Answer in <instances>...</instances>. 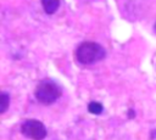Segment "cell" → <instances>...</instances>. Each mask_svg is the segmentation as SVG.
<instances>
[{"mask_svg":"<svg viewBox=\"0 0 156 140\" xmlns=\"http://www.w3.org/2000/svg\"><path fill=\"white\" fill-rule=\"evenodd\" d=\"M106 56L105 49L95 41H83L76 49V60L82 65H91Z\"/></svg>","mask_w":156,"mask_h":140,"instance_id":"1","label":"cell"},{"mask_svg":"<svg viewBox=\"0 0 156 140\" xmlns=\"http://www.w3.org/2000/svg\"><path fill=\"white\" fill-rule=\"evenodd\" d=\"M34 96L40 103L51 105L61 96V89L55 82L50 79H43L38 83L34 90Z\"/></svg>","mask_w":156,"mask_h":140,"instance_id":"2","label":"cell"},{"mask_svg":"<svg viewBox=\"0 0 156 140\" xmlns=\"http://www.w3.org/2000/svg\"><path fill=\"white\" fill-rule=\"evenodd\" d=\"M102 110H104L102 105H101L100 102H98V101H91V102H89V105H88V111H89L91 114H100V113L102 112Z\"/></svg>","mask_w":156,"mask_h":140,"instance_id":"6","label":"cell"},{"mask_svg":"<svg viewBox=\"0 0 156 140\" xmlns=\"http://www.w3.org/2000/svg\"><path fill=\"white\" fill-rule=\"evenodd\" d=\"M21 133L28 139L43 140L46 136V128L38 119H27L21 125Z\"/></svg>","mask_w":156,"mask_h":140,"instance_id":"3","label":"cell"},{"mask_svg":"<svg viewBox=\"0 0 156 140\" xmlns=\"http://www.w3.org/2000/svg\"><path fill=\"white\" fill-rule=\"evenodd\" d=\"M128 116H129V118H133L134 117V111L133 110H129L128 111Z\"/></svg>","mask_w":156,"mask_h":140,"instance_id":"7","label":"cell"},{"mask_svg":"<svg viewBox=\"0 0 156 140\" xmlns=\"http://www.w3.org/2000/svg\"><path fill=\"white\" fill-rule=\"evenodd\" d=\"M41 5L48 15H52L57 11L60 6V0H41Z\"/></svg>","mask_w":156,"mask_h":140,"instance_id":"4","label":"cell"},{"mask_svg":"<svg viewBox=\"0 0 156 140\" xmlns=\"http://www.w3.org/2000/svg\"><path fill=\"white\" fill-rule=\"evenodd\" d=\"M10 105V96L6 93H1L0 95V113H5Z\"/></svg>","mask_w":156,"mask_h":140,"instance_id":"5","label":"cell"},{"mask_svg":"<svg viewBox=\"0 0 156 140\" xmlns=\"http://www.w3.org/2000/svg\"><path fill=\"white\" fill-rule=\"evenodd\" d=\"M154 28H155V32H156V23H155V26H154Z\"/></svg>","mask_w":156,"mask_h":140,"instance_id":"8","label":"cell"}]
</instances>
